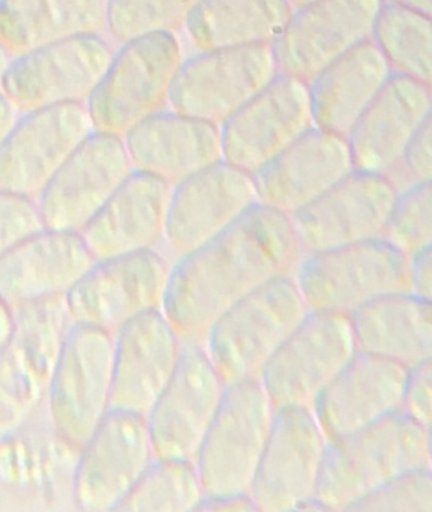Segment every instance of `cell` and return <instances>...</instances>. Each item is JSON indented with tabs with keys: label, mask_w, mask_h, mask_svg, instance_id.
<instances>
[{
	"label": "cell",
	"mask_w": 432,
	"mask_h": 512,
	"mask_svg": "<svg viewBox=\"0 0 432 512\" xmlns=\"http://www.w3.org/2000/svg\"><path fill=\"white\" fill-rule=\"evenodd\" d=\"M431 467V430L402 410L341 439L327 442L317 500L323 511L354 503L411 470Z\"/></svg>",
	"instance_id": "2"
},
{
	"label": "cell",
	"mask_w": 432,
	"mask_h": 512,
	"mask_svg": "<svg viewBox=\"0 0 432 512\" xmlns=\"http://www.w3.org/2000/svg\"><path fill=\"white\" fill-rule=\"evenodd\" d=\"M17 122V110L14 109L8 98L0 91V145L6 139Z\"/></svg>",
	"instance_id": "43"
},
{
	"label": "cell",
	"mask_w": 432,
	"mask_h": 512,
	"mask_svg": "<svg viewBox=\"0 0 432 512\" xmlns=\"http://www.w3.org/2000/svg\"><path fill=\"white\" fill-rule=\"evenodd\" d=\"M257 203L252 175L219 161L173 185L164 242L182 259L227 232Z\"/></svg>",
	"instance_id": "20"
},
{
	"label": "cell",
	"mask_w": 432,
	"mask_h": 512,
	"mask_svg": "<svg viewBox=\"0 0 432 512\" xmlns=\"http://www.w3.org/2000/svg\"><path fill=\"white\" fill-rule=\"evenodd\" d=\"M107 31V0H0V46L11 58Z\"/></svg>",
	"instance_id": "31"
},
{
	"label": "cell",
	"mask_w": 432,
	"mask_h": 512,
	"mask_svg": "<svg viewBox=\"0 0 432 512\" xmlns=\"http://www.w3.org/2000/svg\"><path fill=\"white\" fill-rule=\"evenodd\" d=\"M405 181L411 185L431 184L432 151H431V119L414 134L413 139L405 148L398 169ZM395 170V172H396Z\"/></svg>",
	"instance_id": "40"
},
{
	"label": "cell",
	"mask_w": 432,
	"mask_h": 512,
	"mask_svg": "<svg viewBox=\"0 0 432 512\" xmlns=\"http://www.w3.org/2000/svg\"><path fill=\"white\" fill-rule=\"evenodd\" d=\"M432 364L423 362L410 368L402 395V412L422 427L431 430L432 416Z\"/></svg>",
	"instance_id": "39"
},
{
	"label": "cell",
	"mask_w": 432,
	"mask_h": 512,
	"mask_svg": "<svg viewBox=\"0 0 432 512\" xmlns=\"http://www.w3.org/2000/svg\"><path fill=\"white\" fill-rule=\"evenodd\" d=\"M173 185L134 170L84 227V242L98 260L156 250L164 241Z\"/></svg>",
	"instance_id": "27"
},
{
	"label": "cell",
	"mask_w": 432,
	"mask_h": 512,
	"mask_svg": "<svg viewBox=\"0 0 432 512\" xmlns=\"http://www.w3.org/2000/svg\"><path fill=\"white\" fill-rule=\"evenodd\" d=\"M95 131L86 104L24 113L0 145V190L38 200L48 182Z\"/></svg>",
	"instance_id": "19"
},
{
	"label": "cell",
	"mask_w": 432,
	"mask_h": 512,
	"mask_svg": "<svg viewBox=\"0 0 432 512\" xmlns=\"http://www.w3.org/2000/svg\"><path fill=\"white\" fill-rule=\"evenodd\" d=\"M42 229L44 223L36 200L0 190V257Z\"/></svg>",
	"instance_id": "38"
},
{
	"label": "cell",
	"mask_w": 432,
	"mask_h": 512,
	"mask_svg": "<svg viewBox=\"0 0 432 512\" xmlns=\"http://www.w3.org/2000/svg\"><path fill=\"white\" fill-rule=\"evenodd\" d=\"M114 335L71 323L48 386L54 433L65 448L80 454L111 410Z\"/></svg>",
	"instance_id": "5"
},
{
	"label": "cell",
	"mask_w": 432,
	"mask_h": 512,
	"mask_svg": "<svg viewBox=\"0 0 432 512\" xmlns=\"http://www.w3.org/2000/svg\"><path fill=\"white\" fill-rule=\"evenodd\" d=\"M9 64H11V56H9L8 52L0 46V83H2L3 76H5Z\"/></svg>",
	"instance_id": "46"
},
{
	"label": "cell",
	"mask_w": 432,
	"mask_h": 512,
	"mask_svg": "<svg viewBox=\"0 0 432 512\" xmlns=\"http://www.w3.org/2000/svg\"><path fill=\"white\" fill-rule=\"evenodd\" d=\"M182 347L162 310L126 323L114 335L111 409L147 418L179 367Z\"/></svg>",
	"instance_id": "23"
},
{
	"label": "cell",
	"mask_w": 432,
	"mask_h": 512,
	"mask_svg": "<svg viewBox=\"0 0 432 512\" xmlns=\"http://www.w3.org/2000/svg\"><path fill=\"white\" fill-rule=\"evenodd\" d=\"M278 74L272 46L198 52L183 59L168 106L221 127Z\"/></svg>",
	"instance_id": "13"
},
{
	"label": "cell",
	"mask_w": 432,
	"mask_h": 512,
	"mask_svg": "<svg viewBox=\"0 0 432 512\" xmlns=\"http://www.w3.org/2000/svg\"><path fill=\"white\" fill-rule=\"evenodd\" d=\"M170 272L156 250L98 260L65 296L69 320L116 335L135 317L162 310Z\"/></svg>",
	"instance_id": "11"
},
{
	"label": "cell",
	"mask_w": 432,
	"mask_h": 512,
	"mask_svg": "<svg viewBox=\"0 0 432 512\" xmlns=\"http://www.w3.org/2000/svg\"><path fill=\"white\" fill-rule=\"evenodd\" d=\"M353 170L347 137L314 127L252 178L258 203L293 217Z\"/></svg>",
	"instance_id": "24"
},
{
	"label": "cell",
	"mask_w": 432,
	"mask_h": 512,
	"mask_svg": "<svg viewBox=\"0 0 432 512\" xmlns=\"http://www.w3.org/2000/svg\"><path fill=\"white\" fill-rule=\"evenodd\" d=\"M327 439L312 409L276 410L272 431L249 496L257 511L321 509L317 491Z\"/></svg>",
	"instance_id": "10"
},
{
	"label": "cell",
	"mask_w": 432,
	"mask_h": 512,
	"mask_svg": "<svg viewBox=\"0 0 432 512\" xmlns=\"http://www.w3.org/2000/svg\"><path fill=\"white\" fill-rule=\"evenodd\" d=\"M293 11L288 0H203L185 31L198 52L272 46Z\"/></svg>",
	"instance_id": "32"
},
{
	"label": "cell",
	"mask_w": 432,
	"mask_h": 512,
	"mask_svg": "<svg viewBox=\"0 0 432 512\" xmlns=\"http://www.w3.org/2000/svg\"><path fill=\"white\" fill-rule=\"evenodd\" d=\"M308 314L293 275L278 278L222 314L203 346L227 385L258 380Z\"/></svg>",
	"instance_id": "3"
},
{
	"label": "cell",
	"mask_w": 432,
	"mask_h": 512,
	"mask_svg": "<svg viewBox=\"0 0 432 512\" xmlns=\"http://www.w3.org/2000/svg\"><path fill=\"white\" fill-rule=\"evenodd\" d=\"M311 128L308 83L279 73L219 127L222 160L254 176Z\"/></svg>",
	"instance_id": "16"
},
{
	"label": "cell",
	"mask_w": 432,
	"mask_h": 512,
	"mask_svg": "<svg viewBox=\"0 0 432 512\" xmlns=\"http://www.w3.org/2000/svg\"><path fill=\"white\" fill-rule=\"evenodd\" d=\"M290 2L291 7L296 10V8L303 7V5L311 4V2H314V0H288Z\"/></svg>",
	"instance_id": "47"
},
{
	"label": "cell",
	"mask_w": 432,
	"mask_h": 512,
	"mask_svg": "<svg viewBox=\"0 0 432 512\" xmlns=\"http://www.w3.org/2000/svg\"><path fill=\"white\" fill-rule=\"evenodd\" d=\"M69 320L65 298L15 313V328L0 350V437L14 433L47 397Z\"/></svg>",
	"instance_id": "9"
},
{
	"label": "cell",
	"mask_w": 432,
	"mask_h": 512,
	"mask_svg": "<svg viewBox=\"0 0 432 512\" xmlns=\"http://www.w3.org/2000/svg\"><path fill=\"white\" fill-rule=\"evenodd\" d=\"M135 170L177 185L222 161L218 125L162 110L123 137Z\"/></svg>",
	"instance_id": "28"
},
{
	"label": "cell",
	"mask_w": 432,
	"mask_h": 512,
	"mask_svg": "<svg viewBox=\"0 0 432 512\" xmlns=\"http://www.w3.org/2000/svg\"><path fill=\"white\" fill-rule=\"evenodd\" d=\"M381 239L407 257L432 247L431 184L399 191Z\"/></svg>",
	"instance_id": "36"
},
{
	"label": "cell",
	"mask_w": 432,
	"mask_h": 512,
	"mask_svg": "<svg viewBox=\"0 0 432 512\" xmlns=\"http://www.w3.org/2000/svg\"><path fill=\"white\" fill-rule=\"evenodd\" d=\"M398 194L389 176L354 169L290 217L302 256L383 238Z\"/></svg>",
	"instance_id": "14"
},
{
	"label": "cell",
	"mask_w": 432,
	"mask_h": 512,
	"mask_svg": "<svg viewBox=\"0 0 432 512\" xmlns=\"http://www.w3.org/2000/svg\"><path fill=\"white\" fill-rule=\"evenodd\" d=\"M350 511L432 512V472L411 470L372 491Z\"/></svg>",
	"instance_id": "37"
},
{
	"label": "cell",
	"mask_w": 432,
	"mask_h": 512,
	"mask_svg": "<svg viewBox=\"0 0 432 512\" xmlns=\"http://www.w3.org/2000/svg\"><path fill=\"white\" fill-rule=\"evenodd\" d=\"M300 259L291 218L257 203L227 232L171 265L162 313L180 340L203 344L222 314L293 275Z\"/></svg>",
	"instance_id": "1"
},
{
	"label": "cell",
	"mask_w": 432,
	"mask_h": 512,
	"mask_svg": "<svg viewBox=\"0 0 432 512\" xmlns=\"http://www.w3.org/2000/svg\"><path fill=\"white\" fill-rule=\"evenodd\" d=\"M371 40L393 73L431 86L432 22L429 14L384 2Z\"/></svg>",
	"instance_id": "33"
},
{
	"label": "cell",
	"mask_w": 432,
	"mask_h": 512,
	"mask_svg": "<svg viewBox=\"0 0 432 512\" xmlns=\"http://www.w3.org/2000/svg\"><path fill=\"white\" fill-rule=\"evenodd\" d=\"M407 374L396 362L357 352L312 407L327 442L399 412Z\"/></svg>",
	"instance_id": "26"
},
{
	"label": "cell",
	"mask_w": 432,
	"mask_h": 512,
	"mask_svg": "<svg viewBox=\"0 0 432 512\" xmlns=\"http://www.w3.org/2000/svg\"><path fill=\"white\" fill-rule=\"evenodd\" d=\"M384 2H392V4L402 5V7L413 8L420 13H432V0H384Z\"/></svg>",
	"instance_id": "45"
},
{
	"label": "cell",
	"mask_w": 432,
	"mask_h": 512,
	"mask_svg": "<svg viewBox=\"0 0 432 512\" xmlns=\"http://www.w3.org/2000/svg\"><path fill=\"white\" fill-rule=\"evenodd\" d=\"M113 56V47L102 35L62 41L12 59L0 91L20 113L86 104Z\"/></svg>",
	"instance_id": "12"
},
{
	"label": "cell",
	"mask_w": 432,
	"mask_h": 512,
	"mask_svg": "<svg viewBox=\"0 0 432 512\" xmlns=\"http://www.w3.org/2000/svg\"><path fill=\"white\" fill-rule=\"evenodd\" d=\"M204 499L206 494L195 461L155 458L116 511H200Z\"/></svg>",
	"instance_id": "34"
},
{
	"label": "cell",
	"mask_w": 432,
	"mask_h": 512,
	"mask_svg": "<svg viewBox=\"0 0 432 512\" xmlns=\"http://www.w3.org/2000/svg\"><path fill=\"white\" fill-rule=\"evenodd\" d=\"M359 352L410 368L431 361L432 304L410 292L369 302L350 316Z\"/></svg>",
	"instance_id": "30"
},
{
	"label": "cell",
	"mask_w": 432,
	"mask_h": 512,
	"mask_svg": "<svg viewBox=\"0 0 432 512\" xmlns=\"http://www.w3.org/2000/svg\"><path fill=\"white\" fill-rule=\"evenodd\" d=\"M134 170L122 137L93 131L36 200L45 229L83 232Z\"/></svg>",
	"instance_id": "18"
},
{
	"label": "cell",
	"mask_w": 432,
	"mask_h": 512,
	"mask_svg": "<svg viewBox=\"0 0 432 512\" xmlns=\"http://www.w3.org/2000/svg\"><path fill=\"white\" fill-rule=\"evenodd\" d=\"M182 62V44L176 35H149L120 44L86 103L95 131L123 139L132 128L165 110Z\"/></svg>",
	"instance_id": "4"
},
{
	"label": "cell",
	"mask_w": 432,
	"mask_h": 512,
	"mask_svg": "<svg viewBox=\"0 0 432 512\" xmlns=\"http://www.w3.org/2000/svg\"><path fill=\"white\" fill-rule=\"evenodd\" d=\"M95 262L80 232L44 227L0 257V298L14 313L65 298Z\"/></svg>",
	"instance_id": "22"
},
{
	"label": "cell",
	"mask_w": 432,
	"mask_h": 512,
	"mask_svg": "<svg viewBox=\"0 0 432 512\" xmlns=\"http://www.w3.org/2000/svg\"><path fill=\"white\" fill-rule=\"evenodd\" d=\"M408 284H410V293L431 302L432 247L408 257Z\"/></svg>",
	"instance_id": "41"
},
{
	"label": "cell",
	"mask_w": 432,
	"mask_h": 512,
	"mask_svg": "<svg viewBox=\"0 0 432 512\" xmlns=\"http://www.w3.org/2000/svg\"><path fill=\"white\" fill-rule=\"evenodd\" d=\"M153 460L147 418L111 409L78 454L75 506L86 512L116 511Z\"/></svg>",
	"instance_id": "15"
},
{
	"label": "cell",
	"mask_w": 432,
	"mask_h": 512,
	"mask_svg": "<svg viewBox=\"0 0 432 512\" xmlns=\"http://www.w3.org/2000/svg\"><path fill=\"white\" fill-rule=\"evenodd\" d=\"M227 386L203 344L183 341L179 367L147 416L155 458L195 461Z\"/></svg>",
	"instance_id": "17"
},
{
	"label": "cell",
	"mask_w": 432,
	"mask_h": 512,
	"mask_svg": "<svg viewBox=\"0 0 432 512\" xmlns=\"http://www.w3.org/2000/svg\"><path fill=\"white\" fill-rule=\"evenodd\" d=\"M276 409L258 380L231 383L195 458L206 497L249 493Z\"/></svg>",
	"instance_id": "7"
},
{
	"label": "cell",
	"mask_w": 432,
	"mask_h": 512,
	"mask_svg": "<svg viewBox=\"0 0 432 512\" xmlns=\"http://www.w3.org/2000/svg\"><path fill=\"white\" fill-rule=\"evenodd\" d=\"M15 328V313L0 298V350L8 343Z\"/></svg>",
	"instance_id": "44"
},
{
	"label": "cell",
	"mask_w": 432,
	"mask_h": 512,
	"mask_svg": "<svg viewBox=\"0 0 432 512\" xmlns=\"http://www.w3.org/2000/svg\"><path fill=\"white\" fill-rule=\"evenodd\" d=\"M357 352L350 316L309 311L302 325L270 359L258 382L276 410L312 409Z\"/></svg>",
	"instance_id": "8"
},
{
	"label": "cell",
	"mask_w": 432,
	"mask_h": 512,
	"mask_svg": "<svg viewBox=\"0 0 432 512\" xmlns=\"http://www.w3.org/2000/svg\"><path fill=\"white\" fill-rule=\"evenodd\" d=\"M384 0H314L293 11L272 44L279 73L308 83L327 65L371 40Z\"/></svg>",
	"instance_id": "21"
},
{
	"label": "cell",
	"mask_w": 432,
	"mask_h": 512,
	"mask_svg": "<svg viewBox=\"0 0 432 512\" xmlns=\"http://www.w3.org/2000/svg\"><path fill=\"white\" fill-rule=\"evenodd\" d=\"M200 511H257L249 493L219 494L204 499Z\"/></svg>",
	"instance_id": "42"
},
{
	"label": "cell",
	"mask_w": 432,
	"mask_h": 512,
	"mask_svg": "<svg viewBox=\"0 0 432 512\" xmlns=\"http://www.w3.org/2000/svg\"><path fill=\"white\" fill-rule=\"evenodd\" d=\"M203 0H107V31L117 44L185 29Z\"/></svg>",
	"instance_id": "35"
},
{
	"label": "cell",
	"mask_w": 432,
	"mask_h": 512,
	"mask_svg": "<svg viewBox=\"0 0 432 512\" xmlns=\"http://www.w3.org/2000/svg\"><path fill=\"white\" fill-rule=\"evenodd\" d=\"M293 278L309 311L345 316L384 296L410 292L408 257L383 239L302 256Z\"/></svg>",
	"instance_id": "6"
},
{
	"label": "cell",
	"mask_w": 432,
	"mask_h": 512,
	"mask_svg": "<svg viewBox=\"0 0 432 512\" xmlns=\"http://www.w3.org/2000/svg\"><path fill=\"white\" fill-rule=\"evenodd\" d=\"M431 110V86L392 73L347 136L354 169L392 176Z\"/></svg>",
	"instance_id": "25"
},
{
	"label": "cell",
	"mask_w": 432,
	"mask_h": 512,
	"mask_svg": "<svg viewBox=\"0 0 432 512\" xmlns=\"http://www.w3.org/2000/svg\"><path fill=\"white\" fill-rule=\"evenodd\" d=\"M392 73L372 40L339 56L308 82L314 127L347 137Z\"/></svg>",
	"instance_id": "29"
}]
</instances>
